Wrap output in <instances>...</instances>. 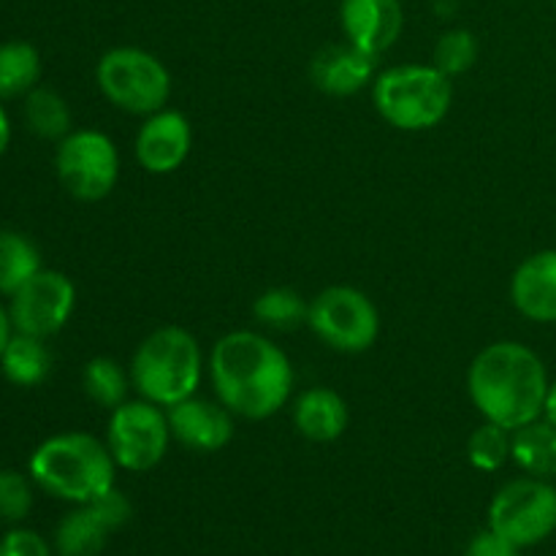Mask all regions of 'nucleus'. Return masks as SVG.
Returning a JSON list of instances; mask_svg holds the SVG:
<instances>
[{"instance_id":"19","label":"nucleus","mask_w":556,"mask_h":556,"mask_svg":"<svg viewBox=\"0 0 556 556\" xmlns=\"http://www.w3.org/2000/svg\"><path fill=\"white\" fill-rule=\"evenodd\" d=\"M510 462L525 476L552 481L556 478V427L546 418L516 429L510 440Z\"/></svg>"},{"instance_id":"9","label":"nucleus","mask_w":556,"mask_h":556,"mask_svg":"<svg viewBox=\"0 0 556 556\" xmlns=\"http://www.w3.org/2000/svg\"><path fill=\"white\" fill-rule=\"evenodd\" d=\"M58 182L76 201H103L119 179V150L109 134L98 128L71 130L54 150Z\"/></svg>"},{"instance_id":"21","label":"nucleus","mask_w":556,"mask_h":556,"mask_svg":"<svg viewBox=\"0 0 556 556\" xmlns=\"http://www.w3.org/2000/svg\"><path fill=\"white\" fill-rule=\"evenodd\" d=\"M43 269L41 250L30 237L0 228V296H14L27 280Z\"/></svg>"},{"instance_id":"4","label":"nucleus","mask_w":556,"mask_h":556,"mask_svg":"<svg viewBox=\"0 0 556 556\" xmlns=\"http://www.w3.org/2000/svg\"><path fill=\"white\" fill-rule=\"evenodd\" d=\"M204 369L199 340L182 326H157L136 345L128 364L136 394L166 410L195 396Z\"/></svg>"},{"instance_id":"20","label":"nucleus","mask_w":556,"mask_h":556,"mask_svg":"<svg viewBox=\"0 0 556 556\" xmlns=\"http://www.w3.org/2000/svg\"><path fill=\"white\" fill-rule=\"evenodd\" d=\"M0 372L11 386H20V389L41 386L52 372V353H49L47 342L41 337L14 331L5 351L0 353Z\"/></svg>"},{"instance_id":"25","label":"nucleus","mask_w":556,"mask_h":556,"mask_svg":"<svg viewBox=\"0 0 556 556\" xmlns=\"http://www.w3.org/2000/svg\"><path fill=\"white\" fill-rule=\"evenodd\" d=\"M309 302L293 288H269L253 302V315L261 326L275 331H291L307 324Z\"/></svg>"},{"instance_id":"23","label":"nucleus","mask_w":556,"mask_h":556,"mask_svg":"<svg viewBox=\"0 0 556 556\" xmlns=\"http://www.w3.org/2000/svg\"><path fill=\"white\" fill-rule=\"evenodd\" d=\"M81 389L90 396L92 405L112 413L114 407H119L123 402L130 400L134 383H130L128 367H123L117 358L96 356L85 364V369H81Z\"/></svg>"},{"instance_id":"16","label":"nucleus","mask_w":556,"mask_h":556,"mask_svg":"<svg viewBox=\"0 0 556 556\" xmlns=\"http://www.w3.org/2000/svg\"><path fill=\"white\" fill-rule=\"evenodd\" d=\"M378 76V58L364 49L353 47L351 41L329 43L318 49L309 63V81L318 92L331 98H351L364 87H372Z\"/></svg>"},{"instance_id":"24","label":"nucleus","mask_w":556,"mask_h":556,"mask_svg":"<svg viewBox=\"0 0 556 556\" xmlns=\"http://www.w3.org/2000/svg\"><path fill=\"white\" fill-rule=\"evenodd\" d=\"M22 117L25 125L38 136V139L47 141H60L71 134V106L58 90H49V87L38 85L36 90H30L22 103Z\"/></svg>"},{"instance_id":"14","label":"nucleus","mask_w":556,"mask_h":556,"mask_svg":"<svg viewBox=\"0 0 556 556\" xmlns=\"http://www.w3.org/2000/svg\"><path fill=\"white\" fill-rule=\"evenodd\" d=\"M166 413L174 443L195 454H217L237 434V416L220 400L188 396Z\"/></svg>"},{"instance_id":"13","label":"nucleus","mask_w":556,"mask_h":556,"mask_svg":"<svg viewBox=\"0 0 556 556\" xmlns=\"http://www.w3.org/2000/svg\"><path fill=\"white\" fill-rule=\"evenodd\" d=\"M193 152V125L177 109H161L141 119L134 139L136 163L147 174H174Z\"/></svg>"},{"instance_id":"11","label":"nucleus","mask_w":556,"mask_h":556,"mask_svg":"<svg viewBox=\"0 0 556 556\" xmlns=\"http://www.w3.org/2000/svg\"><path fill=\"white\" fill-rule=\"evenodd\" d=\"M76 307V286L58 269H41L9 299L14 331L49 340L65 329Z\"/></svg>"},{"instance_id":"33","label":"nucleus","mask_w":556,"mask_h":556,"mask_svg":"<svg viewBox=\"0 0 556 556\" xmlns=\"http://www.w3.org/2000/svg\"><path fill=\"white\" fill-rule=\"evenodd\" d=\"M543 418H546L548 424H554V427H556V380H552V386H548L546 407H543Z\"/></svg>"},{"instance_id":"22","label":"nucleus","mask_w":556,"mask_h":556,"mask_svg":"<svg viewBox=\"0 0 556 556\" xmlns=\"http://www.w3.org/2000/svg\"><path fill=\"white\" fill-rule=\"evenodd\" d=\"M41 54L27 41L0 43V101L25 98L41 81Z\"/></svg>"},{"instance_id":"6","label":"nucleus","mask_w":556,"mask_h":556,"mask_svg":"<svg viewBox=\"0 0 556 556\" xmlns=\"http://www.w3.org/2000/svg\"><path fill=\"white\" fill-rule=\"evenodd\" d=\"M96 85L114 109L150 117L172 101V71L157 54L141 47H114L96 65Z\"/></svg>"},{"instance_id":"17","label":"nucleus","mask_w":556,"mask_h":556,"mask_svg":"<svg viewBox=\"0 0 556 556\" xmlns=\"http://www.w3.org/2000/svg\"><path fill=\"white\" fill-rule=\"evenodd\" d=\"M510 304L521 318L541 326L556 324V248L538 250L510 277Z\"/></svg>"},{"instance_id":"18","label":"nucleus","mask_w":556,"mask_h":556,"mask_svg":"<svg viewBox=\"0 0 556 556\" xmlns=\"http://www.w3.org/2000/svg\"><path fill=\"white\" fill-rule=\"evenodd\" d=\"M293 427L309 443H334L351 424V410L340 391L313 386L293 400Z\"/></svg>"},{"instance_id":"2","label":"nucleus","mask_w":556,"mask_h":556,"mask_svg":"<svg viewBox=\"0 0 556 556\" xmlns=\"http://www.w3.org/2000/svg\"><path fill=\"white\" fill-rule=\"evenodd\" d=\"M548 386L543 358L516 340L492 342L467 369V394L478 416L510 432L543 418Z\"/></svg>"},{"instance_id":"3","label":"nucleus","mask_w":556,"mask_h":556,"mask_svg":"<svg viewBox=\"0 0 556 556\" xmlns=\"http://www.w3.org/2000/svg\"><path fill=\"white\" fill-rule=\"evenodd\" d=\"M27 476L49 497L85 505L114 489L117 465L106 440L87 432H63L47 438L33 451Z\"/></svg>"},{"instance_id":"29","label":"nucleus","mask_w":556,"mask_h":556,"mask_svg":"<svg viewBox=\"0 0 556 556\" xmlns=\"http://www.w3.org/2000/svg\"><path fill=\"white\" fill-rule=\"evenodd\" d=\"M0 556H52V548L38 532L16 527L0 538Z\"/></svg>"},{"instance_id":"32","label":"nucleus","mask_w":556,"mask_h":556,"mask_svg":"<svg viewBox=\"0 0 556 556\" xmlns=\"http://www.w3.org/2000/svg\"><path fill=\"white\" fill-rule=\"evenodd\" d=\"M11 144V123H9V114H5L3 103H0V157L5 155Z\"/></svg>"},{"instance_id":"27","label":"nucleus","mask_w":556,"mask_h":556,"mask_svg":"<svg viewBox=\"0 0 556 556\" xmlns=\"http://www.w3.org/2000/svg\"><path fill=\"white\" fill-rule=\"evenodd\" d=\"M476 63L478 38L467 27H451V30H445L432 49V65L443 71L445 76H451V79L472 71Z\"/></svg>"},{"instance_id":"7","label":"nucleus","mask_w":556,"mask_h":556,"mask_svg":"<svg viewBox=\"0 0 556 556\" xmlns=\"http://www.w3.org/2000/svg\"><path fill=\"white\" fill-rule=\"evenodd\" d=\"M307 326L337 353L369 351L380 337V313L372 299L353 286H329L309 299Z\"/></svg>"},{"instance_id":"34","label":"nucleus","mask_w":556,"mask_h":556,"mask_svg":"<svg viewBox=\"0 0 556 556\" xmlns=\"http://www.w3.org/2000/svg\"><path fill=\"white\" fill-rule=\"evenodd\" d=\"M554 9H556V0H554Z\"/></svg>"},{"instance_id":"15","label":"nucleus","mask_w":556,"mask_h":556,"mask_svg":"<svg viewBox=\"0 0 556 556\" xmlns=\"http://www.w3.org/2000/svg\"><path fill=\"white\" fill-rule=\"evenodd\" d=\"M340 25L345 41L372 58H380L402 36V27H405L402 0H342Z\"/></svg>"},{"instance_id":"10","label":"nucleus","mask_w":556,"mask_h":556,"mask_svg":"<svg viewBox=\"0 0 556 556\" xmlns=\"http://www.w3.org/2000/svg\"><path fill=\"white\" fill-rule=\"evenodd\" d=\"M489 530L514 546L530 548L556 532V486L543 478L521 476L505 483L489 505Z\"/></svg>"},{"instance_id":"12","label":"nucleus","mask_w":556,"mask_h":556,"mask_svg":"<svg viewBox=\"0 0 556 556\" xmlns=\"http://www.w3.org/2000/svg\"><path fill=\"white\" fill-rule=\"evenodd\" d=\"M130 519V503L117 486L98 500L76 505L60 519L54 530V548L60 556H98L109 535Z\"/></svg>"},{"instance_id":"31","label":"nucleus","mask_w":556,"mask_h":556,"mask_svg":"<svg viewBox=\"0 0 556 556\" xmlns=\"http://www.w3.org/2000/svg\"><path fill=\"white\" fill-rule=\"evenodd\" d=\"M14 337V324H11V313L3 302H0V353L5 351L9 340Z\"/></svg>"},{"instance_id":"5","label":"nucleus","mask_w":556,"mask_h":556,"mask_svg":"<svg viewBox=\"0 0 556 556\" xmlns=\"http://www.w3.org/2000/svg\"><path fill=\"white\" fill-rule=\"evenodd\" d=\"M375 112L405 134L432 130L454 106V79L432 63L391 65L372 81Z\"/></svg>"},{"instance_id":"28","label":"nucleus","mask_w":556,"mask_h":556,"mask_svg":"<svg viewBox=\"0 0 556 556\" xmlns=\"http://www.w3.org/2000/svg\"><path fill=\"white\" fill-rule=\"evenodd\" d=\"M33 478L16 470H0V521L20 525L33 510Z\"/></svg>"},{"instance_id":"30","label":"nucleus","mask_w":556,"mask_h":556,"mask_svg":"<svg viewBox=\"0 0 556 556\" xmlns=\"http://www.w3.org/2000/svg\"><path fill=\"white\" fill-rule=\"evenodd\" d=\"M521 548L514 546L508 538H503L500 532L486 530L481 535H476L467 546L465 556H519Z\"/></svg>"},{"instance_id":"1","label":"nucleus","mask_w":556,"mask_h":556,"mask_svg":"<svg viewBox=\"0 0 556 556\" xmlns=\"http://www.w3.org/2000/svg\"><path fill=\"white\" fill-rule=\"evenodd\" d=\"M215 400L244 421H266L293 394L291 358L271 337L253 329L223 334L206 358Z\"/></svg>"},{"instance_id":"26","label":"nucleus","mask_w":556,"mask_h":556,"mask_svg":"<svg viewBox=\"0 0 556 556\" xmlns=\"http://www.w3.org/2000/svg\"><path fill=\"white\" fill-rule=\"evenodd\" d=\"M510 440H514L510 429L483 421L467 438V462L481 472L503 470L510 462Z\"/></svg>"},{"instance_id":"8","label":"nucleus","mask_w":556,"mask_h":556,"mask_svg":"<svg viewBox=\"0 0 556 556\" xmlns=\"http://www.w3.org/2000/svg\"><path fill=\"white\" fill-rule=\"evenodd\" d=\"M106 445L117 470L150 472L166 459L172 445V427H168L166 407L150 400L123 402L109 413Z\"/></svg>"}]
</instances>
